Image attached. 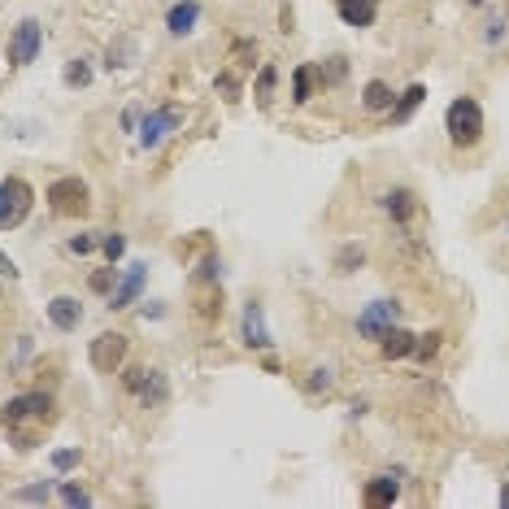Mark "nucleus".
<instances>
[{
  "instance_id": "nucleus-1",
  "label": "nucleus",
  "mask_w": 509,
  "mask_h": 509,
  "mask_svg": "<svg viewBox=\"0 0 509 509\" xmlns=\"http://www.w3.org/2000/svg\"><path fill=\"white\" fill-rule=\"evenodd\" d=\"M444 131H448V140L457 144V149H470L479 135H483V109H479V101H453L448 105V114H444Z\"/></svg>"
},
{
  "instance_id": "nucleus-2",
  "label": "nucleus",
  "mask_w": 509,
  "mask_h": 509,
  "mask_svg": "<svg viewBox=\"0 0 509 509\" xmlns=\"http://www.w3.org/2000/svg\"><path fill=\"white\" fill-rule=\"evenodd\" d=\"M48 205H53V214H61V218H83L87 205H92V192H87L83 179L66 174V179H53V188H48Z\"/></svg>"
},
{
  "instance_id": "nucleus-3",
  "label": "nucleus",
  "mask_w": 509,
  "mask_h": 509,
  "mask_svg": "<svg viewBox=\"0 0 509 509\" xmlns=\"http://www.w3.org/2000/svg\"><path fill=\"white\" fill-rule=\"evenodd\" d=\"M27 214H31V188H27V179H4L0 183V231L22 227Z\"/></svg>"
},
{
  "instance_id": "nucleus-4",
  "label": "nucleus",
  "mask_w": 509,
  "mask_h": 509,
  "mask_svg": "<svg viewBox=\"0 0 509 509\" xmlns=\"http://www.w3.org/2000/svg\"><path fill=\"white\" fill-rule=\"evenodd\" d=\"M92 370H101V375H117L122 366H126V335L122 331H105V335H96L92 340Z\"/></svg>"
},
{
  "instance_id": "nucleus-5",
  "label": "nucleus",
  "mask_w": 509,
  "mask_h": 509,
  "mask_svg": "<svg viewBox=\"0 0 509 509\" xmlns=\"http://www.w3.org/2000/svg\"><path fill=\"white\" fill-rule=\"evenodd\" d=\"M126 388L135 392L144 405H161L166 396H170V379H166V370H153V366H135V370H126Z\"/></svg>"
},
{
  "instance_id": "nucleus-6",
  "label": "nucleus",
  "mask_w": 509,
  "mask_h": 509,
  "mask_svg": "<svg viewBox=\"0 0 509 509\" xmlns=\"http://www.w3.org/2000/svg\"><path fill=\"white\" fill-rule=\"evenodd\" d=\"M179 126H183V109H179V105L153 109V114L140 122V144H144V149H157V144H161V140H170Z\"/></svg>"
},
{
  "instance_id": "nucleus-7",
  "label": "nucleus",
  "mask_w": 509,
  "mask_h": 509,
  "mask_svg": "<svg viewBox=\"0 0 509 509\" xmlns=\"http://www.w3.org/2000/svg\"><path fill=\"white\" fill-rule=\"evenodd\" d=\"M396 318H400V305H396V301H375V305H366V310H361L357 331H361L366 340H384V331H388Z\"/></svg>"
},
{
  "instance_id": "nucleus-8",
  "label": "nucleus",
  "mask_w": 509,
  "mask_h": 509,
  "mask_svg": "<svg viewBox=\"0 0 509 509\" xmlns=\"http://www.w3.org/2000/svg\"><path fill=\"white\" fill-rule=\"evenodd\" d=\"M39 44H44V36H39V22H22L18 31H13V39H9V61L13 66H31L39 57Z\"/></svg>"
},
{
  "instance_id": "nucleus-9",
  "label": "nucleus",
  "mask_w": 509,
  "mask_h": 509,
  "mask_svg": "<svg viewBox=\"0 0 509 509\" xmlns=\"http://www.w3.org/2000/svg\"><path fill=\"white\" fill-rule=\"evenodd\" d=\"M144 283H149V266H131V274L117 283L114 292H109V310H126V305H135V296L144 292Z\"/></svg>"
},
{
  "instance_id": "nucleus-10",
  "label": "nucleus",
  "mask_w": 509,
  "mask_h": 509,
  "mask_svg": "<svg viewBox=\"0 0 509 509\" xmlns=\"http://www.w3.org/2000/svg\"><path fill=\"white\" fill-rule=\"evenodd\" d=\"M48 409H53V396H48V392H22V396H13V400L4 405V418H9V423H18V418L48 414Z\"/></svg>"
},
{
  "instance_id": "nucleus-11",
  "label": "nucleus",
  "mask_w": 509,
  "mask_h": 509,
  "mask_svg": "<svg viewBox=\"0 0 509 509\" xmlns=\"http://www.w3.org/2000/svg\"><path fill=\"white\" fill-rule=\"evenodd\" d=\"M196 22H200V4H196V0H179V4L166 13V27H170V36H192Z\"/></svg>"
},
{
  "instance_id": "nucleus-12",
  "label": "nucleus",
  "mask_w": 509,
  "mask_h": 509,
  "mask_svg": "<svg viewBox=\"0 0 509 509\" xmlns=\"http://www.w3.org/2000/svg\"><path fill=\"white\" fill-rule=\"evenodd\" d=\"M48 322H53L57 331H75L78 322H83V305H78L75 296H57V301L48 305Z\"/></svg>"
},
{
  "instance_id": "nucleus-13",
  "label": "nucleus",
  "mask_w": 509,
  "mask_h": 509,
  "mask_svg": "<svg viewBox=\"0 0 509 509\" xmlns=\"http://www.w3.org/2000/svg\"><path fill=\"white\" fill-rule=\"evenodd\" d=\"M244 344L248 349H271V331H266V322H262V305H244Z\"/></svg>"
},
{
  "instance_id": "nucleus-14",
  "label": "nucleus",
  "mask_w": 509,
  "mask_h": 509,
  "mask_svg": "<svg viewBox=\"0 0 509 509\" xmlns=\"http://www.w3.org/2000/svg\"><path fill=\"white\" fill-rule=\"evenodd\" d=\"M423 101H427V87H423V83H409V87L392 101V109H388L392 122H409V117L418 114V105H423Z\"/></svg>"
},
{
  "instance_id": "nucleus-15",
  "label": "nucleus",
  "mask_w": 509,
  "mask_h": 509,
  "mask_svg": "<svg viewBox=\"0 0 509 509\" xmlns=\"http://www.w3.org/2000/svg\"><path fill=\"white\" fill-rule=\"evenodd\" d=\"M418 335H409V331H400V327H388L384 331V340H379V349H384V357L388 361H400V357H409V352H418V344H414Z\"/></svg>"
},
{
  "instance_id": "nucleus-16",
  "label": "nucleus",
  "mask_w": 509,
  "mask_h": 509,
  "mask_svg": "<svg viewBox=\"0 0 509 509\" xmlns=\"http://www.w3.org/2000/svg\"><path fill=\"white\" fill-rule=\"evenodd\" d=\"M392 101H396V96H392V87L384 78H370L366 92H361V109H370V114H388Z\"/></svg>"
},
{
  "instance_id": "nucleus-17",
  "label": "nucleus",
  "mask_w": 509,
  "mask_h": 509,
  "mask_svg": "<svg viewBox=\"0 0 509 509\" xmlns=\"http://www.w3.org/2000/svg\"><path fill=\"white\" fill-rule=\"evenodd\" d=\"M379 13V0H340V18L349 27H370Z\"/></svg>"
},
{
  "instance_id": "nucleus-18",
  "label": "nucleus",
  "mask_w": 509,
  "mask_h": 509,
  "mask_svg": "<svg viewBox=\"0 0 509 509\" xmlns=\"http://www.w3.org/2000/svg\"><path fill=\"white\" fill-rule=\"evenodd\" d=\"M384 209L392 214V222H409V218H414V196L396 188V192L384 196Z\"/></svg>"
},
{
  "instance_id": "nucleus-19",
  "label": "nucleus",
  "mask_w": 509,
  "mask_h": 509,
  "mask_svg": "<svg viewBox=\"0 0 509 509\" xmlns=\"http://www.w3.org/2000/svg\"><path fill=\"white\" fill-rule=\"evenodd\" d=\"M396 492H400V479L384 474V479H375V483L366 488V501H375V505H392V501H396Z\"/></svg>"
},
{
  "instance_id": "nucleus-20",
  "label": "nucleus",
  "mask_w": 509,
  "mask_h": 509,
  "mask_svg": "<svg viewBox=\"0 0 509 509\" xmlns=\"http://www.w3.org/2000/svg\"><path fill=\"white\" fill-rule=\"evenodd\" d=\"M313 78H318L313 66H301V70H296V78H292V101H296V105H305L313 96Z\"/></svg>"
},
{
  "instance_id": "nucleus-21",
  "label": "nucleus",
  "mask_w": 509,
  "mask_h": 509,
  "mask_svg": "<svg viewBox=\"0 0 509 509\" xmlns=\"http://www.w3.org/2000/svg\"><path fill=\"white\" fill-rule=\"evenodd\" d=\"M66 83H70V87H87V83H92V57H75V61L66 66Z\"/></svg>"
},
{
  "instance_id": "nucleus-22",
  "label": "nucleus",
  "mask_w": 509,
  "mask_h": 509,
  "mask_svg": "<svg viewBox=\"0 0 509 509\" xmlns=\"http://www.w3.org/2000/svg\"><path fill=\"white\" fill-rule=\"evenodd\" d=\"M66 505H75V509H92V497L83 492V488H75V483H61V492H57Z\"/></svg>"
},
{
  "instance_id": "nucleus-23",
  "label": "nucleus",
  "mask_w": 509,
  "mask_h": 509,
  "mask_svg": "<svg viewBox=\"0 0 509 509\" xmlns=\"http://www.w3.org/2000/svg\"><path fill=\"white\" fill-rule=\"evenodd\" d=\"M101 253H105V262H117V257L126 253V239H122L117 231H109L105 239H101Z\"/></svg>"
},
{
  "instance_id": "nucleus-24",
  "label": "nucleus",
  "mask_w": 509,
  "mask_h": 509,
  "mask_svg": "<svg viewBox=\"0 0 509 509\" xmlns=\"http://www.w3.org/2000/svg\"><path fill=\"white\" fill-rule=\"evenodd\" d=\"M114 279H117V271H114V262H109L105 271H96L87 283H92V292H114Z\"/></svg>"
},
{
  "instance_id": "nucleus-25",
  "label": "nucleus",
  "mask_w": 509,
  "mask_h": 509,
  "mask_svg": "<svg viewBox=\"0 0 509 509\" xmlns=\"http://www.w3.org/2000/svg\"><path fill=\"white\" fill-rule=\"evenodd\" d=\"M322 78H327V83H344V78H349V61H344V57H331Z\"/></svg>"
},
{
  "instance_id": "nucleus-26",
  "label": "nucleus",
  "mask_w": 509,
  "mask_h": 509,
  "mask_svg": "<svg viewBox=\"0 0 509 509\" xmlns=\"http://www.w3.org/2000/svg\"><path fill=\"white\" fill-rule=\"evenodd\" d=\"M78 457H83L78 448H61V453L53 457V466H57V470H75V466H78Z\"/></svg>"
},
{
  "instance_id": "nucleus-27",
  "label": "nucleus",
  "mask_w": 509,
  "mask_h": 509,
  "mask_svg": "<svg viewBox=\"0 0 509 509\" xmlns=\"http://www.w3.org/2000/svg\"><path fill=\"white\" fill-rule=\"evenodd\" d=\"M274 78H279V75H274V66H266V70L257 75V96H262V101L274 92Z\"/></svg>"
},
{
  "instance_id": "nucleus-28",
  "label": "nucleus",
  "mask_w": 509,
  "mask_h": 509,
  "mask_svg": "<svg viewBox=\"0 0 509 509\" xmlns=\"http://www.w3.org/2000/svg\"><path fill=\"white\" fill-rule=\"evenodd\" d=\"M96 248V235H75L70 239V253H92Z\"/></svg>"
},
{
  "instance_id": "nucleus-29",
  "label": "nucleus",
  "mask_w": 509,
  "mask_h": 509,
  "mask_svg": "<svg viewBox=\"0 0 509 509\" xmlns=\"http://www.w3.org/2000/svg\"><path fill=\"white\" fill-rule=\"evenodd\" d=\"M418 340H423V344H418V352H423V357H431V352L440 349V331H431V335H418Z\"/></svg>"
},
{
  "instance_id": "nucleus-30",
  "label": "nucleus",
  "mask_w": 509,
  "mask_h": 509,
  "mask_svg": "<svg viewBox=\"0 0 509 509\" xmlns=\"http://www.w3.org/2000/svg\"><path fill=\"white\" fill-rule=\"evenodd\" d=\"M331 384V370H313V379H310V392H322Z\"/></svg>"
},
{
  "instance_id": "nucleus-31",
  "label": "nucleus",
  "mask_w": 509,
  "mask_h": 509,
  "mask_svg": "<svg viewBox=\"0 0 509 509\" xmlns=\"http://www.w3.org/2000/svg\"><path fill=\"white\" fill-rule=\"evenodd\" d=\"M48 497V488H27V492H18L13 501H44Z\"/></svg>"
},
{
  "instance_id": "nucleus-32",
  "label": "nucleus",
  "mask_w": 509,
  "mask_h": 509,
  "mask_svg": "<svg viewBox=\"0 0 509 509\" xmlns=\"http://www.w3.org/2000/svg\"><path fill=\"white\" fill-rule=\"evenodd\" d=\"M0 274H4V279H13V274H18V266H13V257H9L4 248H0Z\"/></svg>"
},
{
  "instance_id": "nucleus-33",
  "label": "nucleus",
  "mask_w": 509,
  "mask_h": 509,
  "mask_svg": "<svg viewBox=\"0 0 509 509\" xmlns=\"http://www.w3.org/2000/svg\"><path fill=\"white\" fill-rule=\"evenodd\" d=\"M135 126H140V117H135L131 109H126V114H122V131H135Z\"/></svg>"
},
{
  "instance_id": "nucleus-34",
  "label": "nucleus",
  "mask_w": 509,
  "mask_h": 509,
  "mask_svg": "<svg viewBox=\"0 0 509 509\" xmlns=\"http://www.w3.org/2000/svg\"><path fill=\"white\" fill-rule=\"evenodd\" d=\"M501 505H509V488H505V492H501Z\"/></svg>"
},
{
  "instance_id": "nucleus-35",
  "label": "nucleus",
  "mask_w": 509,
  "mask_h": 509,
  "mask_svg": "<svg viewBox=\"0 0 509 509\" xmlns=\"http://www.w3.org/2000/svg\"><path fill=\"white\" fill-rule=\"evenodd\" d=\"M505 13H509V0H505Z\"/></svg>"
},
{
  "instance_id": "nucleus-36",
  "label": "nucleus",
  "mask_w": 509,
  "mask_h": 509,
  "mask_svg": "<svg viewBox=\"0 0 509 509\" xmlns=\"http://www.w3.org/2000/svg\"><path fill=\"white\" fill-rule=\"evenodd\" d=\"M474 4H479V0H474Z\"/></svg>"
}]
</instances>
